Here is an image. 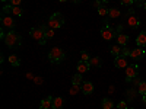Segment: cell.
Listing matches in <instances>:
<instances>
[{
	"label": "cell",
	"mask_w": 146,
	"mask_h": 109,
	"mask_svg": "<svg viewBox=\"0 0 146 109\" xmlns=\"http://www.w3.org/2000/svg\"><path fill=\"white\" fill-rule=\"evenodd\" d=\"M79 90H82V89H80V86H78V84H73L72 89H70V95H76Z\"/></svg>",
	"instance_id": "obj_30"
},
{
	"label": "cell",
	"mask_w": 146,
	"mask_h": 109,
	"mask_svg": "<svg viewBox=\"0 0 146 109\" xmlns=\"http://www.w3.org/2000/svg\"><path fill=\"white\" fill-rule=\"evenodd\" d=\"M12 15H15V16H22L23 15V10L21 9V6H13V12H12Z\"/></svg>",
	"instance_id": "obj_27"
},
{
	"label": "cell",
	"mask_w": 146,
	"mask_h": 109,
	"mask_svg": "<svg viewBox=\"0 0 146 109\" xmlns=\"http://www.w3.org/2000/svg\"><path fill=\"white\" fill-rule=\"evenodd\" d=\"M136 89H137V93H139V95H142V96H143V95H146V81H143V80H142Z\"/></svg>",
	"instance_id": "obj_25"
},
{
	"label": "cell",
	"mask_w": 146,
	"mask_h": 109,
	"mask_svg": "<svg viewBox=\"0 0 146 109\" xmlns=\"http://www.w3.org/2000/svg\"><path fill=\"white\" fill-rule=\"evenodd\" d=\"M21 3H22V0H9V5L12 6H21Z\"/></svg>",
	"instance_id": "obj_33"
},
{
	"label": "cell",
	"mask_w": 146,
	"mask_h": 109,
	"mask_svg": "<svg viewBox=\"0 0 146 109\" xmlns=\"http://www.w3.org/2000/svg\"><path fill=\"white\" fill-rule=\"evenodd\" d=\"M63 106V98L62 96H57V98H54V100H53V109H60Z\"/></svg>",
	"instance_id": "obj_22"
},
{
	"label": "cell",
	"mask_w": 146,
	"mask_h": 109,
	"mask_svg": "<svg viewBox=\"0 0 146 109\" xmlns=\"http://www.w3.org/2000/svg\"><path fill=\"white\" fill-rule=\"evenodd\" d=\"M47 25H48V28H51V29L62 28L64 25V16L62 13H58V12H56V13H53L50 16V19H48V22H47Z\"/></svg>",
	"instance_id": "obj_3"
},
{
	"label": "cell",
	"mask_w": 146,
	"mask_h": 109,
	"mask_svg": "<svg viewBox=\"0 0 146 109\" xmlns=\"http://www.w3.org/2000/svg\"><path fill=\"white\" fill-rule=\"evenodd\" d=\"M143 7H145V9H146V2H145V3H143Z\"/></svg>",
	"instance_id": "obj_42"
},
{
	"label": "cell",
	"mask_w": 146,
	"mask_h": 109,
	"mask_svg": "<svg viewBox=\"0 0 146 109\" xmlns=\"http://www.w3.org/2000/svg\"><path fill=\"white\" fill-rule=\"evenodd\" d=\"M114 64H115L117 68H126V67L129 66L126 57H123V55H117V57L114 58Z\"/></svg>",
	"instance_id": "obj_10"
},
{
	"label": "cell",
	"mask_w": 146,
	"mask_h": 109,
	"mask_svg": "<svg viewBox=\"0 0 146 109\" xmlns=\"http://www.w3.org/2000/svg\"><path fill=\"white\" fill-rule=\"evenodd\" d=\"M101 108L102 109H111V108H114V102L111 100V99H102V102H101Z\"/></svg>",
	"instance_id": "obj_21"
},
{
	"label": "cell",
	"mask_w": 146,
	"mask_h": 109,
	"mask_svg": "<svg viewBox=\"0 0 146 109\" xmlns=\"http://www.w3.org/2000/svg\"><path fill=\"white\" fill-rule=\"evenodd\" d=\"M143 103L146 105V95H143Z\"/></svg>",
	"instance_id": "obj_39"
},
{
	"label": "cell",
	"mask_w": 146,
	"mask_h": 109,
	"mask_svg": "<svg viewBox=\"0 0 146 109\" xmlns=\"http://www.w3.org/2000/svg\"><path fill=\"white\" fill-rule=\"evenodd\" d=\"M89 64H91V67H94V68H100V67H102V60H101L100 57H92V58L89 60Z\"/></svg>",
	"instance_id": "obj_17"
},
{
	"label": "cell",
	"mask_w": 146,
	"mask_h": 109,
	"mask_svg": "<svg viewBox=\"0 0 146 109\" xmlns=\"http://www.w3.org/2000/svg\"><path fill=\"white\" fill-rule=\"evenodd\" d=\"M114 90H115V89H114V87L111 86V87H110V90H108V92H110V93H114Z\"/></svg>",
	"instance_id": "obj_38"
},
{
	"label": "cell",
	"mask_w": 146,
	"mask_h": 109,
	"mask_svg": "<svg viewBox=\"0 0 146 109\" xmlns=\"http://www.w3.org/2000/svg\"><path fill=\"white\" fill-rule=\"evenodd\" d=\"M115 41H117V44H118L120 47H127V44H129V36L124 35V33H118L117 38H115Z\"/></svg>",
	"instance_id": "obj_14"
},
{
	"label": "cell",
	"mask_w": 146,
	"mask_h": 109,
	"mask_svg": "<svg viewBox=\"0 0 146 109\" xmlns=\"http://www.w3.org/2000/svg\"><path fill=\"white\" fill-rule=\"evenodd\" d=\"M120 3L124 5V6H130V5L135 3V0H120Z\"/></svg>",
	"instance_id": "obj_32"
},
{
	"label": "cell",
	"mask_w": 146,
	"mask_h": 109,
	"mask_svg": "<svg viewBox=\"0 0 146 109\" xmlns=\"http://www.w3.org/2000/svg\"><path fill=\"white\" fill-rule=\"evenodd\" d=\"M110 2V0H102V3H108Z\"/></svg>",
	"instance_id": "obj_40"
},
{
	"label": "cell",
	"mask_w": 146,
	"mask_h": 109,
	"mask_svg": "<svg viewBox=\"0 0 146 109\" xmlns=\"http://www.w3.org/2000/svg\"><path fill=\"white\" fill-rule=\"evenodd\" d=\"M111 109H118V108H111Z\"/></svg>",
	"instance_id": "obj_43"
},
{
	"label": "cell",
	"mask_w": 146,
	"mask_h": 109,
	"mask_svg": "<svg viewBox=\"0 0 146 109\" xmlns=\"http://www.w3.org/2000/svg\"><path fill=\"white\" fill-rule=\"evenodd\" d=\"M34 81H35V83H36V84H41V83H42V81H44V80H42V79H41V77H35V79H34Z\"/></svg>",
	"instance_id": "obj_35"
},
{
	"label": "cell",
	"mask_w": 146,
	"mask_h": 109,
	"mask_svg": "<svg viewBox=\"0 0 146 109\" xmlns=\"http://www.w3.org/2000/svg\"><path fill=\"white\" fill-rule=\"evenodd\" d=\"M53 100H54L53 96H47L45 99H42V100H41L40 109H50V108L53 106Z\"/></svg>",
	"instance_id": "obj_13"
},
{
	"label": "cell",
	"mask_w": 146,
	"mask_h": 109,
	"mask_svg": "<svg viewBox=\"0 0 146 109\" xmlns=\"http://www.w3.org/2000/svg\"><path fill=\"white\" fill-rule=\"evenodd\" d=\"M120 15H121V12L118 7H110V12H108L110 19H117V18H120Z\"/></svg>",
	"instance_id": "obj_16"
},
{
	"label": "cell",
	"mask_w": 146,
	"mask_h": 109,
	"mask_svg": "<svg viewBox=\"0 0 146 109\" xmlns=\"http://www.w3.org/2000/svg\"><path fill=\"white\" fill-rule=\"evenodd\" d=\"M121 48H123V47H120L118 44H114V45L110 47V53H111L114 57H117V55L121 54Z\"/></svg>",
	"instance_id": "obj_19"
},
{
	"label": "cell",
	"mask_w": 146,
	"mask_h": 109,
	"mask_svg": "<svg viewBox=\"0 0 146 109\" xmlns=\"http://www.w3.org/2000/svg\"><path fill=\"white\" fill-rule=\"evenodd\" d=\"M29 35L32 36V39H35L40 45H45L47 42V35H45V31L40 26V28H32Z\"/></svg>",
	"instance_id": "obj_5"
},
{
	"label": "cell",
	"mask_w": 146,
	"mask_h": 109,
	"mask_svg": "<svg viewBox=\"0 0 146 109\" xmlns=\"http://www.w3.org/2000/svg\"><path fill=\"white\" fill-rule=\"evenodd\" d=\"M9 63L13 67H19L21 66V60H19L18 55H9Z\"/></svg>",
	"instance_id": "obj_24"
},
{
	"label": "cell",
	"mask_w": 146,
	"mask_h": 109,
	"mask_svg": "<svg viewBox=\"0 0 146 109\" xmlns=\"http://www.w3.org/2000/svg\"><path fill=\"white\" fill-rule=\"evenodd\" d=\"M130 53H131V50H130L129 47H123V48H121V54H120V55L127 57V55H130Z\"/></svg>",
	"instance_id": "obj_29"
},
{
	"label": "cell",
	"mask_w": 146,
	"mask_h": 109,
	"mask_svg": "<svg viewBox=\"0 0 146 109\" xmlns=\"http://www.w3.org/2000/svg\"><path fill=\"white\" fill-rule=\"evenodd\" d=\"M101 5H102V0H95V2H94V6H95L96 9H98Z\"/></svg>",
	"instance_id": "obj_34"
},
{
	"label": "cell",
	"mask_w": 146,
	"mask_h": 109,
	"mask_svg": "<svg viewBox=\"0 0 146 109\" xmlns=\"http://www.w3.org/2000/svg\"><path fill=\"white\" fill-rule=\"evenodd\" d=\"M12 12H13V6L12 5H5L3 9H2V15H7V13L10 15Z\"/></svg>",
	"instance_id": "obj_26"
},
{
	"label": "cell",
	"mask_w": 146,
	"mask_h": 109,
	"mask_svg": "<svg viewBox=\"0 0 146 109\" xmlns=\"http://www.w3.org/2000/svg\"><path fill=\"white\" fill-rule=\"evenodd\" d=\"M126 22H127V25H129L130 28H137V26L140 25V20H139L137 15H135V10H133V9H130V10L127 12Z\"/></svg>",
	"instance_id": "obj_6"
},
{
	"label": "cell",
	"mask_w": 146,
	"mask_h": 109,
	"mask_svg": "<svg viewBox=\"0 0 146 109\" xmlns=\"http://www.w3.org/2000/svg\"><path fill=\"white\" fill-rule=\"evenodd\" d=\"M136 44L137 47H146V31H142L139 35H137V38H136Z\"/></svg>",
	"instance_id": "obj_15"
},
{
	"label": "cell",
	"mask_w": 146,
	"mask_h": 109,
	"mask_svg": "<svg viewBox=\"0 0 146 109\" xmlns=\"http://www.w3.org/2000/svg\"><path fill=\"white\" fill-rule=\"evenodd\" d=\"M79 60H82V61H89V60H91V55L88 54V51H82L80 54H79Z\"/></svg>",
	"instance_id": "obj_28"
},
{
	"label": "cell",
	"mask_w": 146,
	"mask_h": 109,
	"mask_svg": "<svg viewBox=\"0 0 146 109\" xmlns=\"http://www.w3.org/2000/svg\"><path fill=\"white\" fill-rule=\"evenodd\" d=\"M117 35H118V32L111 25H108V23H105L101 28V38L104 41H113L114 38H117Z\"/></svg>",
	"instance_id": "obj_4"
},
{
	"label": "cell",
	"mask_w": 146,
	"mask_h": 109,
	"mask_svg": "<svg viewBox=\"0 0 146 109\" xmlns=\"http://www.w3.org/2000/svg\"><path fill=\"white\" fill-rule=\"evenodd\" d=\"M41 28H42V29L45 31V35H47V39H51L53 36L56 35V29H51V28H48V25H47V23H45V25H42Z\"/></svg>",
	"instance_id": "obj_18"
},
{
	"label": "cell",
	"mask_w": 146,
	"mask_h": 109,
	"mask_svg": "<svg viewBox=\"0 0 146 109\" xmlns=\"http://www.w3.org/2000/svg\"><path fill=\"white\" fill-rule=\"evenodd\" d=\"M83 81H85V80H83V77H82L80 73H78V74H75V76L72 77V84H78V86H82Z\"/></svg>",
	"instance_id": "obj_20"
},
{
	"label": "cell",
	"mask_w": 146,
	"mask_h": 109,
	"mask_svg": "<svg viewBox=\"0 0 146 109\" xmlns=\"http://www.w3.org/2000/svg\"><path fill=\"white\" fill-rule=\"evenodd\" d=\"M129 109H135V108H129Z\"/></svg>",
	"instance_id": "obj_44"
},
{
	"label": "cell",
	"mask_w": 146,
	"mask_h": 109,
	"mask_svg": "<svg viewBox=\"0 0 146 109\" xmlns=\"http://www.w3.org/2000/svg\"><path fill=\"white\" fill-rule=\"evenodd\" d=\"M130 57H131L133 60H142V58L145 57V50H143L142 47H136L135 50H131Z\"/></svg>",
	"instance_id": "obj_9"
},
{
	"label": "cell",
	"mask_w": 146,
	"mask_h": 109,
	"mask_svg": "<svg viewBox=\"0 0 146 109\" xmlns=\"http://www.w3.org/2000/svg\"><path fill=\"white\" fill-rule=\"evenodd\" d=\"M80 89H82L83 95H91V93H94V84L91 81H83Z\"/></svg>",
	"instance_id": "obj_12"
},
{
	"label": "cell",
	"mask_w": 146,
	"mask_h": 109,
	"mask_svg": "<svg viewBox=\"0 0 146 109\" xmlns=\"http://www.w3.org/2000/svg\"><path fill=\"white\" fill-rule=\"evenodd\" d=\"M70 2H72V3H76V5H78V3H80V0H70Z\"/></svg>",
	"instance_id": "obj_37"
},
{
	"label": "cell",
	"mask_w": 146,
	"mask_h": 109,
	"mask_svg": "<svg viewBox=\"0 0 146 109\" xmlns=\"http://www.w3.org/2000/svg\"><path fill=\"white\" fill-rule=\"evenodd\" d=\"M135 2H136V5H137V6H143V3H145L143 0H135Z\"/></svg>",
	"instance_id": "obj_36"
},
{
	"label": "cell",
	"mask_w": 146,
	"mask_h": 109,
	"mask_svg": "<svg viewBox=\"0 0 146 109\" xmlns=\"http://www.w3.org/2000/svg\"><path fill=\"white\" fill-rule=\"evenodd\" d=\"M16 25L15 19L10 15H2V28H7V29H13Z\"/></svg>",
	"instance_id": "obj_7"
},
{
	"label": "cell",
	"mask_w": 146,
	"mask_h": 109,
	"mask_svg": "<svg viewBox=\"0 0 146 109\" xmlns=\"http://www.w3.org/2000/svg\"><path fill=\"white\" fill-rule=\"evenodd\" d=\"M64 58H66V53H64L60 47L51 48L50 53H48V60H50L53 64H60Z\"/></svg>",
	"instance_id": "obj_2"
},
{
	"label": "cell",
	"mask_w": 146,
	"mask_h": 109,
	"mask_svg": "<svg viewBox=\"0 0 146 109\" xmlns=\"http://www.w3.org/2000/svg\"><path fill=\"white\" fill-rule=\"evenodd\" d=\"M126 76H127L126 80L133 79V77H137L139 76V66L137 64H129L126 67Z\"/></svg>",
	"instance_id": "obj_8"
},
{
	"label": "cell",
	"mask_w": 146,
	"mask_h": 109,
	"mask_svg": "<svg viewBox=\"0 0 146 109\" xmlns=\"http://www.w3.org/2000/svg\"><path fill=\"white\" fill-rule=\"evenodd\" d=\"M108 12H110V7H107L104 3L98 7V15H100V16H102V18L108 16Z\"/></svg>",
	"instance_id": "obj_23"
},
{
	"label": "cell",
	"mask_w": 146,
	"mask_h": 109,
	"mask_svg": "<svg viewBox=\"0 0 146 109\" xmlns=\"http://www.w3.org/2000/svg\"><path fill=\"white\" fill-rule=\"evenodd\" d=\"M76 68H78V73L83 74V73L89 71V68H91V64H89V61H82V60H79V63H78Z\"/></svg>",
	"instance_id": "obj_11"
},
{
	"label": "cell",
	"mask_w": 146,
	"mask_h": 109,
	"mask_svg": "<svg viewBox=\"0 0 146 109\" xmlns=\"http://www.w3.org/2000/svg\"><path fill=\"white\" fill-rule=\"evenodd\" d=\"M58 2H62V3H64V2H67V0H58Z\"/></svg>",
	"instance_id": "obj_41"
},
{
	"label": "cell",
	"mask_w": 146,
	"mask_h": 109,
	"mask_svg": "<svg viewBox=\"0 0 146 109\" xmlns=\"http://www.w3.org/2000/svg\"><path fill=\"white\" fill-rule=\"evenodd\" d=\"M117 108H118V109H129V106H127V102H126V100L118 102V103H117Z\"/></svg>",
	"instance_id": "obj_31"
},
{
	"label": "cell",
	"mask_w": 146,
	"mask_h": 109,
	"mask_svg": "<svg viewBox=\"0 0 146 109\" xmlns=\"http://www.w3.org/2000/svg\"><path fill=\"white\" fill-rule=\"evenodd\" d=\"M0 35H2L3 42L9 48H16V47H19L22 44V36L18 32H15L13 29H9L7 32H3V28H2V33Z\"/></svg>",
	"instance_id": "obj_1"
}]
</instances>
